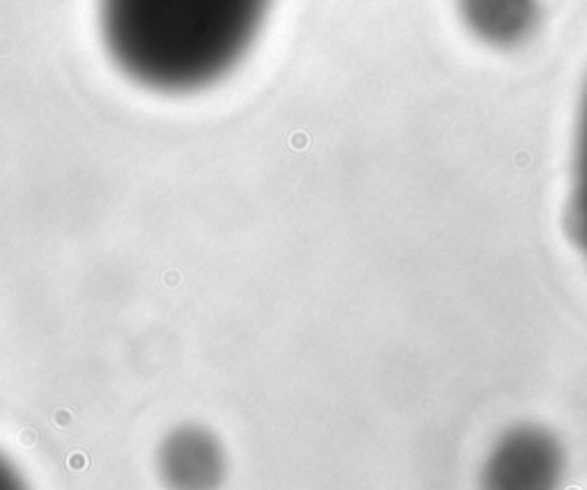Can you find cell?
<instances>
[{
    "instance_id": "5",
    "label": "cell",
    "mask_w": 587,
    "mask_h": 490,
    "mask_svg": "<svg viewBox=\"0 0 587 490\" xmlns=\"http://www.w3.org/2000/svg\"><path fill=\"white\" fill-rule=\"evenodd\" d=\"M167 465L174 470V477L186 484L202 481L211 474V465H214L211 447L209 442H200L195 435H188L186 440L174 437V442L170 444Z\"/></svg>"
},
{
    "instance_id": "6",
    "label": "cell",
    "mask_w": 587,
    "mask_h": 490,
    "mask_svg": "<svg viewBox=\"0 0 587 490\" xmlns=\"http://www.w3.org/2000/svg\"><path fill=\"white\" fill-rule=\"evenodd\" d=\"M12 481H14L12 470L7 467L5 460H0V486H2V488H7V486H12Z\"/></svg>"
},
{
    "instance_id": "4",
    "label": "cell",
    "mask_w": 587,
    "mask_h": 490,
    "mask_svg": "<svg viewBox=\"0 0 587 490\" xmlns=\"http://www.w3.org/2000/svg\"><path fill=\"white\" fill-rule=\"evenodd\" d=\"M571 229L587 254V92L583 101L578 142L574 160V190H571Z\"/></svg>"
},
{
    "instance_id": "3",
    "label": "cell",
    "mask_w": 587,
    "mask_h": 490,
    "mask_svg": "<svg viewBox=\"0 0 587 490\" xmlns=\"http://www.w3.org/2000/svg\"><path fill=\"white\" fill-rule=\"evenodd\" d=\"M461 16L477 37L495 46H512L532 32L534 0H459Z\"/></svg>"
},
{
    "instance_id": "1",
    "label": "cell",
    "mask_w": 587,
    "mask_h": 490,
    "mask_svg": "<svg viewBox=\"0 0 587 490\" xmlns=\"http://www.w3.org/2000/svg\"><path fill=\"white\" fill-rule=\"evenodd\" d=\"M271 0H101L110 53L142 85L197 90L225 76L260 32Z\"/></svg>"
},
{
    "instance_id": "2",
    "label": "cell",
    "mask_w": 587,
    "mask_h": 490,
    "mask_svg": "<svg viewBox=\"0 0 587 490\" xmlns=\"http://www.w3.org/2000/svg\"><path fill=\"white\" fill-rule=\"evenodd\" d=\"M562 458L551 435L537 429L512 430L493 449L489 484L505 488H537L557 479Z\"/></svg>"
}]
</instances>
